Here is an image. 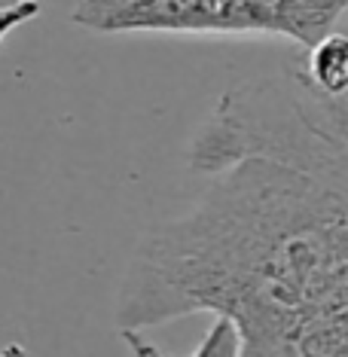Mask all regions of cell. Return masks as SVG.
Returning a JSON list of instances; mask_svg holds the SVG:
<instances>
[{"label": "cell", "instance_id": "obj_5", "mask_svg": "<svg viewBox=\"0 0 348 357\" xmlns=\"http://www.w3.org/2000/svg\"><path fill=\"white\" fill-rule=\"evenodd\" d=\"M37 15H40V0H13V3L0 6V43H3L15 28L28 25Z\"/></svg>", "mask_w": 348, "mask_h": 357}, {"label": "cell", "instance_id": "obj_1", "mask_svg": "<svg viewBox=\"0 0 348 357\" xmlns=\"http://www.w3.org/2000/svg\"><path fill=\"white\" fill-rule=\"evenodd\" d=\"M202 199L137 241L119 330L196 312L223 318L239 357H348V107L305 74L241 83L190 144Z\"/></svg>", "mask_w": 348, "mask_h": 357}, {"label": "cell", "instance_id": "obj_3", "mask_svg": "<svg viewBox=\"0 0 348 357\" xmlns=\"http://www.w3.org/2000/svg\"><path fill=\"white\" fill-rule=\"evenodd\" d=\"M305 79L327 98H345L348 89V40L345 34H327L321 43L309 50V64H305Z\"/></svg>", "mask_w": 348, "mask_h": 357}, {"label": "cell", "instance_id": "obj_2", "mask_svg": "<svg viewBox=\"0 0 348 357\" xmlns=\"http://www.w3.org/2000/svg\"><path fill=\"white\" fill-rule=\"evenodd\" d=\"M345 10L348 0H80L70 19L98 34H257L312 50Z\"/></svg>", "mask_w": 348, "mask_h": 357}, {"label": "cell", "instance_id": "obj_4", "mask_svg": "<svg viewBox=\"0 0 348 357\" xmlns=\"http://www.w3.org/2000/svg\"><path fill=\"white\" fill-rule=\"evenodd\" d=\"M119 336H123V342L128 345L132 357H165L147 336H144V333L119 330ZM190 357H239V336H236V330H232L223 318H217L211 324V330L205 333V339L199 342V348Z\"/></svg>", "mask_w": 348, "mask_h": 357}, {"label": "cell", "instance_id": "obj_6", "mask_svg": "<svg viewBox=\"0 0 348 357\" xmlns=\"http://www.w3.org/2000/svg\"><path fill=\"white\" fill-rule=\"evenodd\" d=\"M0 357H28V351H25V348H22L19 342H10V345L3 348V351H0Z\"/></svg>", "mask_w": 348, "mask_h": 357}]
</instances>
